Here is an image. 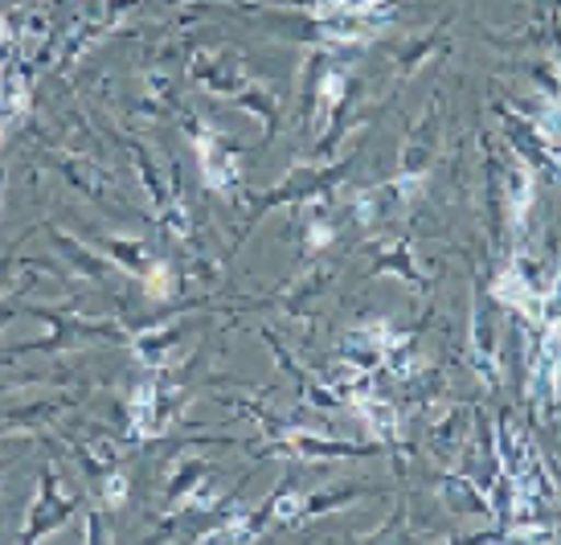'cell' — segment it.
Wrapping results in <instances>:
<instances>
[{
    "mask_svg": "<svg viewBox=\"0 0 561 545\" xmlns=\"http://www.w3.org/2000/svg\"><path fill=\"white\" fill-rule=\"evenodd\" d=\"M353 164H357V156H348V160H336V164H296V169L283 177L279 185L271 189V193H263L259 197V205L247 214V222H242V230H238L234 238V250L242 247V238H247L259 222L275 209V205H299V202H316V197H328L332 189L341 185L344 177L353 172Z\"/></svg>",
    "mask_w": 561,
    "mask_h": 545,
    "instance_id": "6da1fadb",
    "label": "cell"
},
{
    "mask_svg": "<svg viewBox=\"0 0 561 545\" xmlns=\"http://www.w3.org/2000/svg\"><path fill=\"white\" fill-rule=\"evenodd\" d=\"M188 140H193V152H197V164H202L205 185L214 193H226V197H238L242 189V169H247V156L238 144H230L226 136H218V127H205L197 115H188Z\"/></svg>",
    "mask_w": 561,
    "mask_h": 545,
    "instance_id": "7a4b0ae2",
    "label": "cell"
},
{
    "mask_svg": "<svg viewBox=\"0 0 561 545\" xmlns=\"http://www.w3.org/2000/svg\"><path fill=\"white\" fill-rule=\"evenodd\" d=\"M75 509H79V497L66 488V480L54 467H46V472H42V484H37V500H33V509H30V530L21 533V542H42V537H46L49 530H58Z\"/></svg>",
    "mask_w": 561,
    "mask_h": 545,
    "instance_id": "3957f363",
    "label": "cell"
},
{
    "mask_svg": "<svg viewBox=\"0 0 561 545\" xmlns=\"http://www.w3.org/2000/svg\"><path fill=\"white\" fill-rule=\"evenodd\" d=\"M188 78H193L202 91L234 99V94L247 91L250 70L234 49H218V54H214V49H202V54H193V63H188Z\"/></svg>",
    "mask_w": 561,
    "mask_h": 545,
    "instance_id": "277c9868",
    "label": "cell"
},
{
    "mask_svg": "<svg viewBox=\"0 0 561 545\" xmlns=\"http://www.w3.org/2000/svg\"><path fill=\"white\" fill-rule=\"evenodd\" d=\"M381 443H341V439H316L308 431H283L275 455H304V459H365L377 455Z\"/></svg>",
    "mask_w": 561,
    "mask_h": 545,
    "instance_id": "5b68a950",
    "label": "cell"
},
{
    "mask_svg": "<svg viewBox=\"0 0 561 545\" xmlns=\"http://www.w3.org/2000/svg\"><path fill=\"white\" fill-rule=\"evenodd\" d=\"M435 156H438V103H431L426 115L410 132V140L402 144V164H398V172H405V177H426V169L435 164Z\"/></svg>",
    "mask_w": 561,
    "mask_h": 545,
    "instance_id": "8992f818",
    "label": "cell"
},
{
    "mask_svg": "<svg viewBox=\"0 0 561 545\" xmlns=\"http://www.w3.org/2000/svg\"><path fill=\"white\" fill-rule=\"evenodd\" d=\"M471 361L488 386H500V349H496V325H492V311L480 308V296L471 304Z\"/></svg>",
    "mask_w": 561,
    "mask_h": 545,
    "instance_id": "52a82bcc",
    "label": "cell"
},
{
    "mask_svg": "<svg viewBox=\"0 0 561 545\" xmlns=\"http://www.w3.org/2000/svg\"><path fill=\"white\" fill-rule=\"evenodd\" d=\"M390 337L393 332H390L386 320H369V325L353 328V332L344 337L341 357L348 361V365H357V370H374V365H381V357H386Z\"/></svg>",
    "mask_w": 561,
    "mask_h": 545,
    "instance_id": "ba28073f",
    "label": "cell"
},
{
    "mask_svg": "<svg viewBox=\"0 0 561 545\" xmlns=\"http://www.w3.org/2000/svg\"><path fill=\"white\" fill-rule=\"evenodd\" d=\"M537 181H533V169L529 160H513L508 164V172H504V202H508V226H513L516 234L525 230V218H529L533 202H537Z\"/></svg>",
    "mask_w": 561,
    "mask_h": 545,
    "instance_id": "9c48e42d",
    "label": "cell"
},
{
    "mask_svg": "<svg viewBox=\"0 0 561 545\" xmlns=\"http://www.w3.org/2000/svg\"><path fill=\"white\" fill-rule=\"evenodd\" d=\"M381 271H393V275H402L414 292H431V280L419 271V263H414V242L410 238H398V242H390V247H381L377 250V259L374 266H369V275H381Z\"/></svg>",
    "mask_w": 561,
    "mask_h": 545,
    "instance_id": "30bf717a",
    "label": "cell"
},
{
    "mask_svg": "<svg viewBox=\"0 0 561 545\" xmlns=\"http://www.w3.org/2000/svg\"><path fill=\"white\" fill-rule=\"evenodd\" d=\"M234 103H238V107L254 111V115L263 120V124H266L263 140L266 144L275 140V132H279V91H275V87H263V82H254V78H250L247 91L234 94Z\"/></svg>",
    "mask_w": 561,
    "mask_h": 545,
    "instance_id": "8fae6325",
    "label": "cell"
},
{
    "mask_svg": "<svg viewBox=\"0 0 561 545\" xmlns=\"http://www.w3.org/2000/svg\"><path fill=\"white\" fill-rule=\"evenodd\" d=\"M181 337H185V325H169V328H160V332L148 328V332H140V337H131V349H136V357L152 365V361H160L169 349H176Z\"/></svg>",
    "mask_w": 561,
    "mask_h": 545,
    "instance_id": "7c38bea8",
    "label": "cell"
},
{
    "mask_svg": "<svg viewBox=\"0 0 561 545\" xmlns=\"http://www.w3.org/2000/svg\"><path fill=\"white\" fill-rule=\"evenodd\" d=\"M103 250H111V259L124 266V271H131V275H144L152 266V250L140 238H107Z\"/></svg>",
    "mask_w": 561,
    "mask_h": 545,
    "instance_id": "4fadbf2b",
    "label": "cell"
},
{
    "mask_svg": "<svg viewBox=\"0 0 561 545\" xmlns=\"http://www.w3.org/2000/svg\"><path fill=\"white\" fill-rule=\"evenodd\" d=\"M209 472H214V464H209V459H185V464L176 467V472H172V480H169V500H172V504H181L188 492H197V488H202V480H209Z\"/></svg>",
    "mask_w": 561,
    "mask_h": 545,
    "instance_id": "5bb4252c",
    "label": "cell"
},
{
    "mask_svg": "<svg viewBox=\"0 0 561 545\" xmlns=\"http://www.w3.org/2000/svg\"><path fill=\"white\" fill-rule=\"evenodd\" d=\"M140 280H144V292H148L152 299H172V296H176V287H181V283H176V271H172V263H164V259H152V266L144 271Z\"/></svg>",
    "mask_w": 561,
    "mask_h": 545,
    "instance_id": "9a60e30c",
    "label": "cell"
},
{
    "mask_svg": "<svg viewBox=\"0 0 561 545\" xmlns=\"http://www.w3.org/2000/svg\"><path fill=\"white\" fill-rule=\"evenodd\" d=\"M54 242L66 250V259L79 266L82 275H91V280H103V263L94 259V250H87L82 242H75V238H66V234H54Z\"/></svg>",
    "mask_w": 561,
    "mask_h": 545,
    "instance_id": "2e32d148",
    "label": "cell"
},
{
    "mask_svg": "<svg viewBox=\"0 0 561 545\" xmlns=\"http://www.w3.org/2000/svg\"><path fill=\"white\" fill-rule=\"evenodd\" d=\"M103 500H107V509H119L127 500V476L124 472H107V480H103Z\"/></svg>",
    "mask_w": 561,
    "mask_h": 545,
    "instance_id": "e0dca14e",
    "label": "cell"
},
{
    "mask_svg": "<svg viewBox=\"0 0 561 545\" xmlns=\"http://www.w3.org/2000/svg\"><path fill=\"white\" fill-rule=\"evenodd\" d=\"M9 42V25H4V16H0V46Z\"/></svg>",
    "mask_w": 561,
    "mask_h": 545,
    "instance_id": "ac0fdd59",
    "label": "cell"
}]
</instances>
